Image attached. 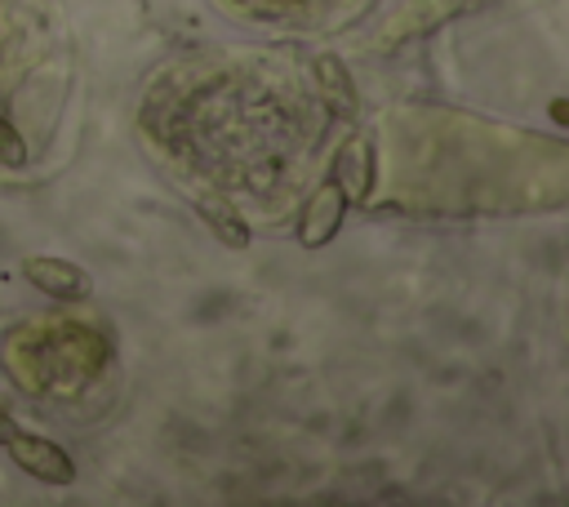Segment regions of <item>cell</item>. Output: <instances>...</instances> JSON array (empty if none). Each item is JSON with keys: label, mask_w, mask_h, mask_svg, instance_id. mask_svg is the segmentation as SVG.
Returning <instances> with one entry per match:
<instances>
[{"label": "cell", "mask_w": 569, "mask_h": 507, "mask_svg": "<svg viewBox=\"0 0 569 507\" xmlns=\"http://www.w3.org/2000/svg\"><path fill=\"white\" fill-rule=\"evenodd\" d=\"M4 449L13 454V463H18L27 476H36V480H44V485H71V480H76L71 454H67L58 440H49V436H31V431L18 427Z\"/></svg>", "instance_id": "obj_1"}, {"label": "cell", "mask_w": 569, "mask_h": 507, "mask_svg": "<svg viewBox=\"0 0 569 507\" xmlns=\"http://www.w3.org/2000/svg\"><path fill=\"white\" fill-rule=\"evenodd\" d=\"M347 209H351V200L342 196V187H338L333 178H325V182L316 187V196L307 200L302 222H298V240H302V249H325V245L338 236Z\"/></svg>", "instance_id": "obj_2"}, {"label": "cell", "mask_w": 569, "mask_h": 507, "mask_svg": "<svg viewBox=\"0 0 569 507\" xmlns=\"http://www.w3.org/2000/svg\"><path fill=\"white\" fill-rule=\"evenodd\" d=\"M22 276H27L40 294H49V298H58V302H80V298L89 294V271H84L80 262H71V258L31 254V258H22Z\"/></svg>", "instance_id": "obj_3"}, {"label": "cell", "mask_w": 569, "mask_h": 507, "mask_svg": "<svg viewBox=\"0 0 569 507\" xmlns=\"http://www.w3.org/2000/svg\"><path fill=\"white\" fill-rule=\"evenodd\" d=\"M373 173H378V165H373L369 138H356V133H351V138L333 151L329 178L342 187V196H347L351 205H360V200H369V191H373Z\"/></svg>", "instance_id": "obj_4"}, {"label": "cell", "mask_w": 569, "mask_h": 507, "mask_svg": "<svg viewBox=\"0 0 569 507\" xmlns=\"http://www.w3.org/2000/svg\"><path fill=\"white\" fill-rule=\"evenodd\" d=\"M311 71H316V80H320V98H325V107H329L333 116H342V120H356L360 102H356V84H351L347 67H342L333 53H320V58L311 62Z\"/></svg>", "instance_id": "obj_5"}, {"label": "cell", "mask_w": 569, "mask_h": 507, "mask_svg": "<svg viewBox=\"0 0 569 507\" xmlns=\"http://www.w3.org/2000/svg\"><path fill=\"white\" fill-rule=\"evenodd\" d=\"M196 209H200L204 227H209L227 249H249V245H253V236H249L244 218H240L236 209H227L222 200H196Z\"/></svg>", "instance_id": "obj_6"}, {"label": "cell", "mask_w": 569, "mask_h": 507, "mask_svg": "<svg viewBox=\"0 0 569 507\" xmlns=\"http://www.w3.org/2000/svg\"><path fill=\"white\" fill-rule=\"evenodd\" d=\"M0 165L4 169H27V142L4 116H0Z\"/></svg>", "instance_id": "obj_7"}, {"label": "cell", "mask_w": 569, "mask_h": 507, "mask_svg": "<svg viewBox=\"0 0 569 507\" xmlns=\"http://www.w3.org/2000/svg\"><path fill=\"white\" fill-rule=\"evenodd\" d=\"M13 431H18V422H13V418L0 409V445H9V436H13Z\"/></svg>", "instance_id": "obj_8"}, {"label": "cell", "mask_w": 569, "mask_h": 507, "mask_svg": "<svg viewBox=\"0 0 569 507\" xmlns=\"http://www.w3.org/2000/svg\"><path fill=\"white\" fill-rule=\"evenodd\" d=\"M565 116H569V107H565V102H551V120L565 125Z\"/></svg>", "instance_id": "obj_9"}]
</instances>
